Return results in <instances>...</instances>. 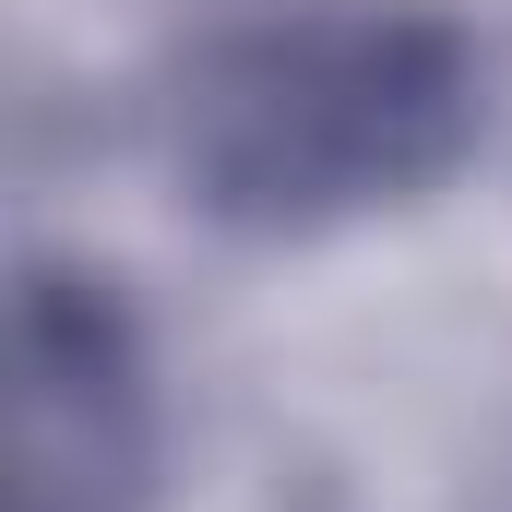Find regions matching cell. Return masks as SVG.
<instances>
[{
  "instance_id": "cell-1",
  "label": "cell",
  "mask_w": 512,
  "mask_h": 512,
  "mask_svg": "<svg viewBox=\"0 0 512 512\" xmlns=\"http://www.w3.org/2000/svg\"><path fill=\"white\" fill-rule=\"evenodd\" d=\"M465 108L441 24H286L251 36L203 84V167L239 203H322V191H393L417 179Z\"/></svg>"
}]
</instances>
